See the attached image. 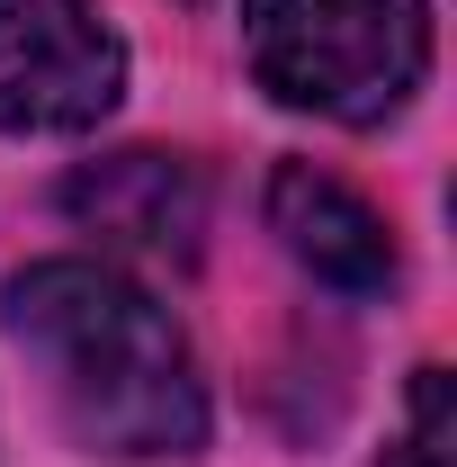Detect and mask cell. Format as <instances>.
I'll return each mask as SVG.
<instances>
[{
  "label": "cell",
  "mask_w": 457,
  "mask_h": 467,
  "mask_svg": "<svg viewBox=\"0 0 457 467\" xmlns=\"http://www.w3.org/2000/svg\"><path fill=\"white\" fill-rule=\"evenodd\" d=\"M63 207H72V225H90L99 243H126V252H198V234H207V180L198 162H179V153H153V144H135V153H108V162H81V171L63 180Z\"/></svg>",
  "instance_id": "5b68a950"
},
{
  "label": "cell",
  "mask_w": 457,
  "mask_h": 467,
  "mask_svg": "<svg viewBox=\"0 0 457 467\" xmlns=\"http://www.w3.org/2000/svg\"><path fill=\"white\" fill-rule=\"evenodd\" d=\"M269 234L287 243V261H305L323 288H341V296L395 288V234H386V216L350 180L314 171V162H279L269 171Z\"/></svg>",
  "instance_id": "277c9868"
},
{
  "label": "cell",
  "mask_w": 457,
  "mask_h": 467,
  "mask_svg": "<svg viewBox=\"0 0 457 467\" xmlns=\"http://www.w3.org/2000/svg\"><path fill=\"white\" fill-rule=\"evenodd\" d=\"M386 467H457V378L449 368L412 378V413H403V441L386 450Z\"/></svg>",
  "instance_id": "8992f818"
},
{
  "label": "cell",
  "mask_w": 457,
  "mask_h": 467,
  "mask_svg": "<svg viewBox=\"0 0 457 467\" xmlns=\"http://www.w3.org/2000/svg\"><path fill=\"white\" fill-rule=\"evenodd\" d=\"M9 333L46 368L63 422L108 459H188L207 441V387L188 333L153 288L108 261H27L0 296Z\"/></svg>",
  "instance_id": "6da1fadb"
},
{
  "label": "cell",
  "mask_w": 457,
  "mask_h": 467,
  "mask_svg": "<svg viewBox=\"0 0 457 467\" xmlns=\"http://www.w3.org/2000/svg\"><path fill=\"white\" fill-rule=\"evenodd\" d=\"M126 90V46L90 0H0V126L81 135Z\"/></svg>",
  "instance_id": "3957f363"
},
{
  "label": "cell",
  "mask_w": 457,
  "mask_h": 467,
  "mask_svg": "<svg viewBox=\"0 0 457 467\" xmlns=\"http://www.w3.org/2000/svg\"><path fill=\"white\" fill-rule=\"evenodd\" d=\"M260 90L332 126H386L431 72L421 0H242Z\"/></svg>",
  "instance_id": "7a4b0ae2"
}]
</instances>
